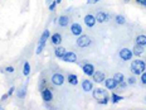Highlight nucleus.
I'll return each instance as SVG.
<instances>
[{"instance_id": "f257e3e1", "label": "nucleus", "mask_w": 146, "mask_h": 110, "mask_svg": "<svg viewBox=\"0 0 146 110\" xmlns=\"http://www.w3.org/2000/svg\"><path fill=\"white\" fill-rule=\"evenodd\" d=\"M130 70L135 76H140L144 71H146V63L142 60H135L130 65Z\"/></svg>"}, {"instance_id": "f03ea898", "label": "nucleus", "mask_w": 146, "mask_h": 110, "mask_svg": "<svg viewBox=\"0 0 146 110\" xmlns=\"http://www.w3.org/2000/svg\"><path fill=\"white\" fill-rule=\"evenodd\" d=\"M77 46L80 48H86V47H90L91 44H92V39H91V37L90 36H87V34H83V36H78V38H77Z\"/></svg>"}, {"instance_id": "7ed1b4c3", "label": "nucleus", "mask_w": 146, "mask_h": 110, "mask_svg": "<svg viewBox=\"0 0 146 110\" xmlns=\"http://www.w3.org/2000/svg\"><path fill=\"white\" fill-rule=\"evenodd\" d=\"M50 81H52V84L56 85V86H62V85L64 84V81H66V77H64V75H63V73L56 72V73H53V75H52Z\"/></svg>"}, {"instance_id": "20e7f679", "label": "nucleus", "mask_w": 146, "mask_h": 110, "mask_svg": "<svg viewBox=\"0 0 146 110\" xmlns=\"http://www.w3.org/2000/svg\"><path fill=\"white\" fill-rule=\"evenodd\" d=\"M118 56H120L121 60L123 61H131L132 57H133V53L131 50H129V48H121L120 52H118Z\"/></svg>"}, {"instance_id": "39448f33", "label": "nucleus", "mask_w": 146, "mask_h": 110, "mask_svg": "<svg viewBox=\"0 0 146 110\" xmlns=\"http://www.w3.org/2000/svg\"><path fill=\"white\" fill-rule=\"evenodd\" d=\"M40 96L44 103L53 101V93H52L50 89H48V87H44L43 90H40Z\"/></svg>"}, {"instance_id": "423d86ee", "label": "nucleus", "mask_w": 146, "mask_h": 110, "mask_svg": "<svg viewBox=\"0 0 146 110\" xmlns=\"http://www.w3.org/2000/svg\"><path fill=\"white\" fill-rule=\"evenodd\" d=\"M93 93H92V96H93V99H96L97 101L98 100H101L103 99L105 96H108V93H107V89H93Z\"/></svg>"}, {"instance_id": "0eeeda50", "label": "nucleus", "mask_w": 146, "mask_h": 110, "mask_svg": "<svg viewBox=\"0 0 146 110\" xmlns=\"http://www.w3.org/2000/svg\"><path fill=\"white\" fill-rule=\"evenodd\" d=\"M81 68L82 71H83V73H86L87 76H93V73H95V66L92 65V63H81Z\"/></svg>"}, {"instance_id": "6e6552de", "label": "nucleus", "mask_w": 146, "mask_h": 110, "mask_svg": "<svg viewBox=\"0 0 146 110\" xmlns=\"http://www.w3.org/2000/svg\"><path fill=\"white\" fill-rule=\"evenodd\" d=\"M60 60H63L64 62H68V63H76L77 62V54H76L74 52H68L67 51Z\"/></svg>"}, {"instance_id": "1a4fd4ad", "label": "nucleus", "mask_w": 146, "mask_h": 110, "mask_svg": "<svg viewBox=\"0 0 146 110\" xmlns=\"http://www.w3.org/2000/svg\"><path fill=\"white\" fill-rule=\"evenodd\" d=\"M83 22H84V24H86L88 28H93V27L96 25L97 20H96V17L93 14H87V15H84Z\"/></svg>"}, {"instance_id": "9d476101", "label": "nucleus", "mask_w": 146, "mask_h": 110, "mask_svg": "<svg viewBox=\"0 0 146 110\" xmlns=\"http://www.w3.org/2000/svg\"><path fill=\"white\" fill-rule=\"evenodd\" d=\"M71 33L73 36H81L82 33H83V28H82L81 24L78 23H72L71 24Z\"/></svg>"}, {"instance_id": "9b49d317", "label": "nucleus", "mask_w": 146, "mask_h": 110, "mask_svg": "<svg viewBox=\"0 0 146 110\" xmlns=\"http://www.w3.org/2000/svg\"><path fill=\"white\" fill-rule=\"evenodd\" d=\"M105 86L107 90H116L117 86H118V84L116 82V80H115L113 77H111V78H106L105 80Z\"/></svg>"}, {"instance_id": "f8f14e48", "label": "nucleus", "mask_w": 146, "mask_h": 110, "mask_svg": "<svg viewBox=\"0 0 146 110\" xmlns=\"http://www.w3.org/2000/svg\"><path fill=\"white\" fill-rule=\"evenodd\" d=\"M92 77L96 84H102V82H105V80H106V75L102 71H95Z\"/></svg>"}, {"instance_id": "ddd939ff", "label": "nucleus", "mask_w": 146, "mask_h": 110, "mask_svg": "<svg viewBox=\"0 0 146 110\" xmlns=\"http://www.w3.org/2000/svg\"><path fill=\"white\" fill-rule=\"evenodd\" d=\"M81 86H82V90L86 91V93H90V91L93 90V82L91 80H87V78H84V80H82L81 82Z\"/></svg>"}, {"instance_id": "4468645a", "label": "nucleus", "mask_w": 146, "mask_h": 110, "mask_svg": "<svg viewBox=\"0 0 146 110\" xmlns=\"http://www.w3.org/2000/svg\"><path fill=\"white\" fill-rule=\"evenodd\" d=\"M95 17H96V20H97L98 23H105V22H107L108 18H110L108 14L106 13V11H98V13H97Z\"/></svg>"}, {"instance_id": "2eb2a0df", "label": "nucleus", "mask_w": 146, "mask_h": 110, "mask_svg": "<svg viewBox=\"0 0 146 110\" xmlns=\"http://www.w3.org/2000/svg\"><path fill=\"white\" fill-rule=\"evenodd\" d=\"M69 24V17L68 15H59V18H58V25L59 27H62V28H66L67 25Z\"/></svg>"}, {"instance_id": "dca6fc26", "label": "nucleus", "mask_w": 146, "mask_h": 110, "mask_svg": "<svg viewBox=\"0 0 146 110\" xmlns=\"http://www.w3.org/2000/svg\"><path fill=\"white\" fill-rule=\"evenodd\" d=\"M144 52H145V47H144V46H140V44H135V46H133V48H132L133 56L140 57L142 53H144Z\"/></svg>"}, {"instance_id": "f3484780", "label": "nucleus", "mask_w": 146, "mask_h": 110, "mask_svg": "<svg viewBox=\"0 0 146 110\" xmlns=\"http://www.w3.org/2000/svg\"><path fill=\"white\" fill-rule=\"evenodd\" d=\"M50 42L53 46H59L62 43V36L59 33H54L53 36H50Z\"/></svg>"}, {"instance_id": "a211bd4d", "label": "nucleus", "mask_w": 146, "mask_h": 110, "mask_svg": "<svg viewBox=\"0 0 146 110\" xmlns=\"http://www.w3.org/2000/svg\"><path fill=\"white\" fill-rule=\"evenodd\" d=\"M67 81H68L69 85L76 86V85H78V76L76 75V73H69V75L67 76Z\"/></svg>"}, {"instance_id": "6ab92c4d", "label": "nucleus", "mask_w": 146, "mask_h": 110, "mask_svg": "<svg viewBox=\"0 0 146 110\" xmlns=\"http://www.w3.org/2000/svg\"><path fill=\"white\" fill-rule=\"evenodd\" d=\"M66 52H67V50L63 47V46H57L56 50H54V56H56L57 58H62L63 54H64Z\"/></svg>"}, {"instance_id": "aec40b11", "label": "nucleus", "mask_w": 146, "mask_h": 110, "mask_svg": "<svg viewBox=\"0 0 146 110\" xmlns=\"http://www.w3.org/2000/svg\"><path fill=\"white\" fill-rule=\"evenodd\" d=\"M123 100V96H121V95H118V94H112V95H110V101H111L112 104H117V103H120V101H122Z\"/></svg>"}, {"instance_id": "412c9836", "label": "nucleus", "mask_w": 146, "mask_h": 110, "mask_svg": "<svg viewBox=\"0 0 146 110\" xmlns=\"http://www.w3.org/2000/svg\"><path fill=\"white\" fill-rule=\"evenodd\" d=\"M135 42H136V44H140V46L146 47V36L145 34H139L137 37H136Z\"/></svg>"}, {"instance_id": "4be33fe9", "label": "nucleus", "mask_w": 146, "mask_h": 110, "mask_svg": "<svg viewBox=\"0 0 146 110\" xmlns=\"http://www.w3.org/2000/svg\"><path fill=\"white\" fill-rule=\"evenodd\" d=\"M50 37V32H49V29H44V32L42 33V36H40V38H39V42L40 43H44L45 44V42H47V39Z\"/></svg>"}, {"instance_id": "5701e85b", "label": "nucleus", "mask_w": 146, "mask_h": 110, "mask_svg": "<svg viewBox=\"0 0 146 110\" xmlns=\"http://www.w3.org/2000/svg\"><path fill=\"white\" fill-rule=\"evenodd\" d=\"M27 95V86H22L18 90V94H17V96L19 97V99H24Z\"/></svg>"}, {"instance_id": "b1692460", "label": "nucleus", "mask_w": 146, "mask_h": 110, "mask_svg": "<svg viewBox=\"0 0 146 110\" xmlns=\"http://www.w3.org/2000/svg\"><path fill=\"white\" fill-rule=\"evenodd\" d=\"M29 73H30V65H29V62H24V65H23V75L24 76H29Z\"/></svg>"}, {"instance_id": "393cba45", "label": "nucleus", "mask_w": 146, "mask_h": 110, "mask_svg": "<svg viewBox=\"0 0 146 110\" xmlns=\"http://www.w3.org/2000/svg\"><path fill=\"white\" fill-rule=\"evenodd\" d=\"M113 78H115V80H116L117 84H120V82L125 81V76H123V73H120V72L115 73V75H113Z\"/></svg>"}, {"instance_id": "a878e982", "label": "nucleus", "mask_w": 146, "mask_h": 110, "mask_svg": "<svg viewBox=\"0 0 146 110\" xmlns=\"http://www.w3.org/2000/svg\"><path fill=\"white\" fill-rule=\"evenodd\" d=\"M115 20H116V23L118 24V25H123L125 22H126V20H125V18H123V15H120V14L115 17Z\"/></svg>"}, {"instance_id": "bb28decb", "label": "nucleus", "mask_w": 146, "mask_h": 110, "mask_svg": "<svg viewBox=\"0 0 146 110\" xmlns=\"http://www.w3.org/2000/svg\"><path fill=\"white\" fill-rule=\"evenodd\" d=\"M127 85H129V86H133V85H136V77L135 76H130L129 78H127Z\"/></svg>"}, {"instance_id": "cd10ccee", "label": "nucleus", "mask_w": 146, "mask_h": 110, "mask_svg": "<svg viewBox=\"0 0 146 110\" xmlns=\"http://www.w3.org/2000/svg\"><path fill=\"white\" fill-rule=\"evenodd\" d=\"M100 104V105H107V104L110 103V95L108 96H105L103 97V99H101V100H98V101H97Z\"/></svg>"}, {"instance_id": "c85d7f7f", "label": "nucleus", "mask_w": 146, "mask_h": 110, "mask_svg": "<svg viewBox=\"0 0 146 110\" xmlns=\"http://www.w3.org/2000/svg\"><path fill=\"white\" fill-rule=\"evenodd\" d=\"M44 43H40V42H39L38 43V47H36V50H35V53L36 54H40L42 53V51H43V48H44Z\"/></svg>"}, {"instance_id": "c756f323", "label": "nucleus", "mask_w": 146, "mask_h": 110, "mask_svg": "<svg viewBox=\"0 0 146 110\" xmlns=\"http://www.w3.org/2000/svg\"><path fill=\"white\" fill-rule=\"evenodd\" d=\"M140 80H141L142 85H146V71H144L141 75H140Z\"/></svg>"}, {"instance_id": "7c9ffc66", "label": "nucleus", "mask_w": 146, "mask_h": 110, "mask_svg": "<svg viewBox=\"0 0 146 110\" xmlns=\"http://www.w3.org/2000/svg\"><path fill=\"white\" fill-rule=\"evenodd\" d=\"M56 7H57V1H56V0H53V1L49 4V10L54 11V10H56Z\"/></svg>"}, {"instance_id": "2f4dec72", "label": "nucleus", "mask_w": 146, "mask_h": 110, "mask_svg": "<svg viewBox=\"0 0 146 110\" xmlns=\"http://www.w3.org/2000/svg\"><path fill=\"white\" fill-rule=\"evenodd\" d=\"M129 85H127V82L126 81H122V82H120L118 84V86H117V89H121V90H123V89H126Z\"/></svg>"}, {"instance_id": "473e14b6", "label": "nucleus", "mask_w": 146, "mask_h": 110, "mask_svg": "<svg viewBox=\"0 0 146 110\" xmlns=\"http://www.w3.org/2000/svg\"><path fill=\"white\" fill-rule=\"evenodd\" d=\"M4 71H5V72H9V73H13V72H14V67H13V66H7Z\"/></svg>"}, {"instance_id": "72a5a7b5", "label": "nucleus", "mask_w": 146, "mask_h": 110, "mask_svg": "<svg viewBox=\"0 0 146 110\" xmlns=\"http://www.w3.org/2000/svg\"><path fill=\"white\" fill-rule=\"evenodd\" d=\"M136 3H137L139 5H141V7L146 8V0H136Z\"/></svg>"}, {"instance_id": "f704fd0d", "label": "nucleus", "mask_w": 146, "mask_h": 110, "mask_svg": "<svg viewBox=\"0 0 146 110\" xmlns=\"http://www.w3.org/2000/svg\"><path fill=\"white\" fill-rule=\"evenodd\" d=\"M14 93H15V87H14V86H11L10 89H9V91H8V95H9V96H11Z\"/></svg>"}, {"instance_id": "c9c22d12", "label": "nucleus", "mask_w": 146, "mask_h": 110, "mask_svg": "<svg viewBox=\"0 0 146 110\" xmlns=\"http://www.w3.org/2000/svg\"><path fill=\"white\" fill-rule=\"evenodd\" d=\"M100 0H87V4L88 5H92V4H96V3H98Z\"/></svg>"}, {"instance_id": "e433bc0d", "label": "nucleus", "mask_w": 146, "mask_h": 110, "mask_svg": "<svg viewBox=\"0 0 146 110\" xmlns=\"http://www.w3.org/2000/svg\"><path fill=\"white\" fill-rule=\"evenodd\" d=\"M8 97H9V95H8V93H7V94H4V95H3V96H1V99H0V101H1V103H3V101H5V100H7V99H8Z\"/></svg>"}, {"instance_id": "4c0bfd02", "label": "nucleus", "mask_w": 146, "mask_h": 110, "mask_svg": "<svg viewBox=\"0 0 146 110\" xmlns=\"http://www.w3.org/2000/svg\"><path fill=\"white\" fill-rule=\"evenodd\" d=\"M45 1H47V4H48V5H49V4H50V3H52V1H53V0H45Z\"/></svg>"}, {"instance_id": "58836bf2", "label": "nucleus", "mask_w": 146, "mask_h": 110, "mask_svg": "<svg viewBox=\"0 0 146 110\" xmlns=\"http://www.w3.org/2000/svg\"><path fill=\"white\" fill-rule=\"evenodd\" d=\"M57 1V4H60V3H62V0H56Z\"/></svg>"}, {"instance_id": "ea45409f", "label": "nucleus", "mask_w": 146, "mask_h": 110, "mask_svg": "<svg viewBox=\"0 0 146 110\" xmlns=\"http://www.w3.org/2000/svg\"><path fill=\"white\" fill-rule=\"evenodd\" d=\"M123 1H125V3H129V1H130V0H123Z\"/></svg>"}, {"instance_id": "a19ab883", "label": "nucleus", "mask_w": 146, "mask_h": 110, "mask_svg": "<svg viewBox=\"0 0 146 110\" xmlns=\"http://www.w3.org/2000/svg\"><path fill=\"white\" fill-rule=\"evenodd\" d=\"M1 109H4V108H3V106H1V105H0V110H1Z\"/></svg>"}, {"instance_id": "79ce46f5", "label": "nucleus", "mask_w": 146, "mask_h": 110, "mask_svg": "<svg viewBox=\"0 0 146 110\" xmlns=\"http://www.w3.org/2000/svg\"><path fill=\"white\" fill-rule=\"evenodd\" d=\"M145 101H146V97H145Z\"/></svg>"}]
</instances>
